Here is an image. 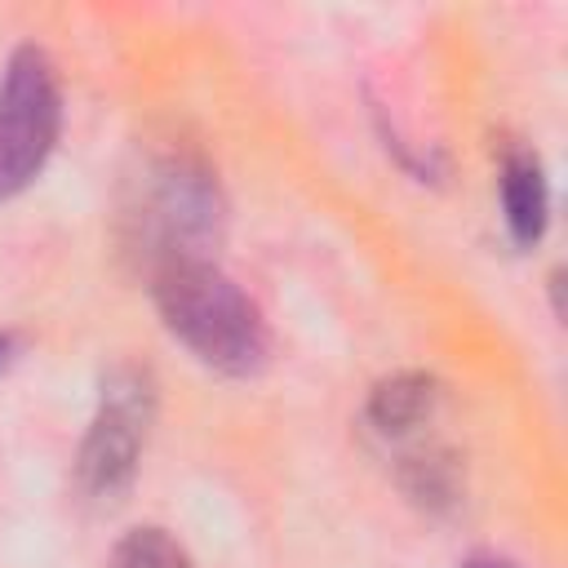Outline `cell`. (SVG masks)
<instances>
[{"mask_svg":"<svg viewBox=\"0 0 568 568\" xmlns=\"http://www.w3.org/2000/svg\"><path fill=\"white\" fill-rule=\"evenodd\" d=\"M151 297L164 328L209 368L253 377L266 364L271 337L253 297L209 257H169L151 266Z\"/></svg>","mask_w":568,"mask_h":568,"instance_id":"cell-1","label":"cell"},{"mask_svg":"<svg viewBox=\"0 0 568 568\" xmlns=\"http://www.w3.org/2000/svg\"><path fill=\"white\" fill-rule=\"evenodd\" d=\"M62 133L58 67L40 44H18L0 75V200L27 191Z\"/></svg>","mask_w":568,"mask_h":568,"instance_id":"cell-2","label":"cell"},{"mask_svg":"<svg viewBox=\"0 0 568 568\" xmlns=\"http://www.w3.org/2000/svg\"><path fill=\"white\" fill-rule=\"evenodd\" d=\"M151 413H155V386H151L146 368H133V364L111 368L98 413H93L89 435L75 457V484L89 501H98V506L124 501V493L138 479Z\"/></svg>","mask_w":568,"mask_h":568,"instance_id":"cell-3","label":"cell"},{"mask_svg":"<svg viewBox=\"0 0 568 568\" xmlns=\"http://www.w3.org/2000/svg\"><path fill=\"white\" fill-rule=\"evenodd\" d=\"M217 226H222L217 182L182 155L164 160L142 200V231L151 240V266L169 257H204L209 240H217Z\"/></svg>","mask_w":568,"mask_h":568,"instance_id":"cell-4","label":"cell"},{"mask_svg":"<svg viewBox=\"0 0 568 568\" xmlns=\"http://www.w3.org/2000/svg\"><path fill=\"white\" fill-rule=\"evenodd\" d=\"M501 213L519 248H532L550 222V186L532 151H506L501 160Z\"/></svg>","mask_w":568,"mask_h":568,"instance_id":"cell-5","label":"cell"},{"mask_svg":"<svg viewBox=\"0 0 568 568\" xmlns=\"http://www.w3.org/2000/svg\"><path fill=\"white\" fill-rule=\"evenodd\" d=\"M439 399H444V386L430 373H395V377L373 386L368 422L382 435H408V430H417L435 417Z\"/></svg>","mask_w":568,"mask_h":568,"instance_id":"cell-6","label":"cell"},{"mask_svg":"<svg viewBox=\"0 0 568 568\" xmlns=\"http://www.w3.org/2000/svg\"><path fill=\"white\" fill-rule=\"evenodd\" d=\"M404 488L413 501L439 510V506H453L462 497V470H457V457L444 453V448H426V453H413L404 457V470H399Z\"/></svg>","mask_w":568,"mask_h":568,"instance_id":"cell-7","label":"cell"},{"mask_svg":"<svg viewBox=\"0 0 568 568\" xmlns=\"http://www.w3.org/2000/svg\"><path fill=\"white\" fill-rule=\"evenodd\" d=\"M115 568H195L164 528H133L115 546Z\"/></svg>","mask_w":568,"mask_h":568,"instance_id":"cell-8","label":"cell"},{"mask_svg":"<svg viewBox=\"0 0 568 568\" xmlns=\"http://www.w3.org/2000/svg\"><path fill=\"white\" fill-rule=\"evenodd\" d=\"M22 355V342H18V333H9V328H0V373L4 368H13V359Z\"/></svg>","mask_w":568,"mask_h":568,"instance_id":"cell-9","label":"cell"},{"mask_svg":"<svg viewBox=\"0 0 568 568\" xmlns=\"http://www.w3.org/2000/svg\"><path fill=\"white\" fill-rule=\"evenodd\" d=\"M462 568H519V564H506V559H493V555H475V559H466Z\"/></svg>","mask_w":568,"mask_h":568,"instance_id":"cell-10","label":"cell"}]
</instances>
